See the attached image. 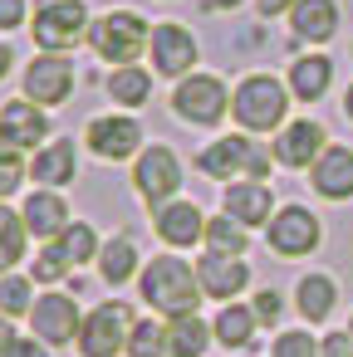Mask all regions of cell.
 <instances>
[{
	"instance_id": "6da1fadb",
	"label": "cell",
	"mask_w": 353,
	"mask_h": 357,
	"mask_svg": "<svg viewBox=\"0 0 353 357\" xmlns=\"http://www.w3.org/2000/svg\"><path fill=\"white\" fill-rule=\"evenodd\" d=\"M138 289H143V298H147L157 313H167V318L196 313V303H201V279H196V264H182L177 255L152 259V264L143 269Z\"/></svg>"
},
{
	"instance_id": "7a4b0ae2",
	"label": "cell",
	"mask_w": 353,
	"mask_h": 357,
	"mask_svg": "<svg viewBox=\"0 0 353 357\" xmlns=\"http://www.w3.org/2000/svg\"><path fill=\"white\" fill-rule=\"evenodd\" d=\"M289 113V89L275 74H245L240 89L231 93V118L245 132H275Z\"/></svg>"
},
{
	"instance_id": "3957f363",
	"label": "cell",
	"mask_w": 353,
	"mask_h": 357,
	"mask_svg": "<svg viewBox=\"0 0 353 357\" xmlns=\"http://www.w3.org/2000/svg\"><path fill=\"white\" fill-rule=\"evenodd\" d=\"M196 167H201V176H216V181H236V176H245V181H265L270 176V147H260V142H250V137H216L211 147H201L196 152Z\"/></svg>"
},
{
	"instance_id": "277c9868",
	"label": "cell",
	"mask_w": 353,
	"mask_h": 357,
	"mask_svg": "<svg viewBox=\"0 0 353 357\" xmlns=\"http://www.w3.org/2000/svg\"><path fill=\"white\" fill-rule=\"evenodd\" d=\"M89 45H94L99 59H108L113 69H128L143 50H152V30L143 25V15L113 10V15H99V20L89 25Z\"/></svg>"
},
{
	"instance_id": "5b68a950",
	"label": "cell",
	"mask_w": 353,
	"mask_h": 357,
	"mask_svg": "<svg viewBox=\"0 0 353 357\" xmlns=\"http://www.w3.org/2000/svg\"><path fill=\"white\" fill-rule=\"evenodd\" d=\"M226 108H231V93H226V84H221L216 74H187V79L177 84V93H172V113H177L182 123H192V128L221 123Z\"/></svg>"
},
{
	"instance_id": "8992f818",
	"label": "cell",
	"mask_w": 353,
	"mask_h": 357,
	"mask_svg": "<svg viewBox=\"0 0 353 357\" xmlns=\"http://www.w3.org/2000/svg\"><path fill=\"white\" fill-rule=\"evenodd\" d=\"M133 313H128V303H99L89 318H84V328H79V352L84 357H118V352H128V337H133Z\"/></svg>"
},
{
	"instance_id": "52a82bcc",
	"label": "cell",
	"mask_w": 353,
	"mask_h": 357,
	"mask_svg": "<svg viewBox=\"0 0 353 357\" xmlns=\"http://www.w3.org/2000/svg\"><path fill=\"white\" fill-rule=\"evenodd\" d=\"M89 35V10L79 0H55V6L35 10V45L45 54H64Z\"/></svg>"
},
{
	"instance_id": "ba28073f",
	"label": "cell",
	"mask_w": 353,
	"mask_h": 357,
	"mask_svg": "<svg viewBox=\"0 0 353 357\" xmlns=\"http://www.w3.org/2000/svg\"><path fill=\"white\" fill-rule=\"evenodd\" d=\"M133 186L143 191V201L147 206H167L172 201V191L182 186V162H177V152L172 147H147L143 157H138V167H133Z\"/></svg>"
},
{
	"instance_id": "9c48e42d",
	"label": "cell",
	"mask_w": 353,
	"mask_h": 357,
	"mask_svg": "<svg viewBox=\"0 0 353 357\" xmlns=\"http://www.w3.org/2000/svg\"><path fill=\"white\" fill-rule=\"evenodd\" d=\"M324 230H319V215L304 211V206H284L270 215V250L284 255V259H299L309 250H319Z\"/></svg>"
},
{
	"instance_id": "30bf717a",
	"label": "cell",
	"mask_w": 353,
	"mask_h": 357,
	"mask_svg": "<svg viewBox=\"0 0 353 357\" xmlns=\"http://www.w3.org/2000/svg\"><path fill=\"white\" fill-rule=\"evenodd\" d=\"M69 93H74V64H69L64 54H40V59H30V69H25V98H30V103L55 108V103H64Z\"/></svg>"
},
{
	"instance_id": "8fae6325",
	"label": "cell",
	"mask_w": 353,
	"mask_h": 357,
	"mask_svg": "<svg viewBox=\"0 0 353 357\" xmlns=\"http://www.w3.org/2000/svg\"><path fill=\"white\" fill-rule=\"evenodd\" d=\"M84 142H89L94 157H103V162H123V157L143 152V128H138L133 118H123V113H108V118H94V123H89Z\"/></svg>"
},
{
	"instance_id": "7c38bea8",
	"label": "cell",
	"mask_w": 353,
	"mask_h": 357,
	"mask_svg": "<svg viewBox=\"0 0 353 357\" xmlns=\"http://www.w3.org/2000/svg\"><path fill=\"white\" fill-rule=\"evenodd\" d=\"M30 323H35V337H40V342H55V347H59V342H74L79 328H84V318H79V308H74L69 294H45V298H35Z\"/></svg>"
},
{
	"instance_id": "4fadbf2b",
	"label": "cell",
	"mask_w": 353,
	"mask_h": 357,
	"mask_svg": "<svg viewBox=\"0 0 353 357\" xmlns=\"http://www.w3.org/2000/svg\"><path fill=\"white\" fill-rule=\"evenodd\" d=\"M45 137H50V118L40 113V103L15 98V103L0 108V142H6V147L30 152V147H40Z\"/></svg>"
},
{
	"instance_id": "5bb4252c",
	"label": "cell",
	"mask_w": 353,
	"mask_h": 357,
	"mask_svg": "<svg viewBox=\"0 0 353 357\" xmlns=\"http://www.w3.org/2000/svg\"><path fill=\"white\" fill-rule=\"evenodd\" d=\"M324 128L314 123V118H299V123H289L280 137H275V162L280 167H289V172H304V167H314L319 157H324Z\"/></svg>"
},
{
	"instance_id": "9a60e30c",
	"label": "cell",
	"mask_w": 353,
	"mask_h": 357,
	"mask_svg": "<svg viewBox=\"0 0 353 357\" xmlns=\"http://www.w3.org/2000/svg\"><path fill=\"white\" fill-rule=\"evenodd\" d=\"M196 64V40L182 25H157L152 30V69L167 79H187Z\"/></svg>"
},
{
	"instance_id": "2e32d148",
	"label": "cell",
	"mask_w": 353,
	"mask_h": 357,
	"mask_svg": "<svg viewBox=\"0 0 353 357\" xmlns=\"http://www.w3.org/2000/svg\"><path fill=\"white\" fill-rule=\"evenodd\" d=\"M196 279H201V294L221 298V303H236V294L250 284V269L231 255H201L196 259Z\"/></svg>"
},
{
	"instance_id": "e0dca14e",
	"label": "cell",
	"mask_w": 353,
	"mask_h": 357,
	"mask_svg": "<svg viewBox=\"0 0 353 357\" xmlns=\"http://www.w3.org/2000/svg\"><path fill=\"white\" fill-rule=\"evenodd\" d=\"M309 176L324 201H348L353 196V147H324V157L314 162Z\"/></svg>"
},
{
	"instance_id": "ac0fdd59",
	"label": "cell",
	"mask_w": 353,
	"mask_h": 357,
	"mask_svg": "<svg viewBox=\"0 0 353 357\" xmlns=\"http://www.w3.org/2000/svg\"><path fill=\"white\" fill-rule=\"evenodd\" d=\"M20 215H25V225H30L35 240H59V235L69 230V206H64V196H55V191H30Z\"/></svg>"
},
{
	"instance_id": "d6986e66",
	"label": "cell",
	"mask_w": 353,
	"mask_h": 357,
	"mask_svg": "<svg viewBox=\"0 0 353 357\" xmlns=\"http://www.w3.org/2000/svg\"><path fill=\"white\" fill-rule=\"evenodd\" d=\"M157 235H162L167 245L187 250V245L206 240V215H201L192 201H167V206L157 211Z\"/></svg>"
},
{
	"instance_id": "ffe728a7",
	"label": "cell",
	"mask_w": 353,
	"mask_h": 357,
	"mask_svg": "<svg viewBox=\"0 0 353 357\" xmlns=\"http://www.w3.org/2000/svg\"><path fill=\"white\" fill-rule=\"evenodd\" d=\"M289 30H294V40H304V45L333 40V35H338V6H333V0H299V6L289 10Z\"/></svg>"
},
{
	"instance_id": "44dd1931",
	"label": "cell",
	"mask_w": 353,
	"mask_h": 357,
	"mask_svg": "<svg viewBox=\"0 0 353 357\" xmlns=\"http://www.w3.org/2000/svg\"><path fill=\"white\" fill-rule=\"evenodd\" d=\"M270 186L265 181H231L226 186V215L240 220V225H270Z\"/></svg>"
},
{
	"instance_id": "7402d4cb",
	"label": "cell",
	"mask_w": 353,
	"mask_h": 357,
	"mask_svg": "<svg viewBox=\"0 0 353 357\" xmlns=\"http://www.w3.org/2000/svg\"><path fill=\"white\" fill-rule=\"evenodd\" d=\"M30 176H35L40 186H64V181H74V176H79L74 142H69V137H59V142L40 147V152H35V162H30Z\"/></svg>"
},
{
	"instance_id": "603a6c76",
	"label": "cell",
	"mask_w": 353,
	"mask_h": 357,
	"mask_svg": "<svg viewBox=\"0 0 353 357\" xmlns=\"http://www.w3.org/2000/svg\"><path fill=\"white\" fill-rule=\"evenodd\" d=\"M329 79H333V64L324 54H304L289 64V93L304 98V103H319L329 93Z\"/></svg>"
},
{
	"instance_id": "cb8c5ba5",
	"label": "cell",
	"mask_w": 353,
	"mask_h": 357,
	"mask_svg": "<svg viewBox=\"0 0 353 357\" xmlns=\"http://www.w3.org/2000/svg\"><path fill=\"white\" fill-rule=\"evenodd\" d=\"M211 323H201L196 313H182L167 323V357H201L211 347Z\"/></svg>"
},
{
	"instance_id": "d4e9b609",
	"label": "cell",
	"mask_w": 353,
	"mask_h": 357,
	"mask_svg": "<svg viewBox=\"0 0 353 357\" xmlns=\"http://www.w3.org/2000/svg\"><path fill=\"white\" fill-rule=\"evenodd\" d=\"M294 298H299L304 323H324V318L333 313L338 289H333V279H329V274H304V279H299V289H294Z\"/></svg>"
},
{
	"instance_id": "484cf974",
	"label": "cell",
	"mask_w": 353,
	"mask_h": 357,
	"mask_svg": "<svg viewBox=\"0 0 353 357\" xmlns=\"http://www.w3.org/2000/svg\"><path fill=\"white\" fill-rule=\"evenodd\" d=\"M255 308H245V303H226L221 313H216V323H211V333H216V342L221 347H250V337H255Z\"/></svg>"
},
{
	"instance_id": "4316f807",
	"label": "cell",
	"mask_w": 353,
	"mask_h": 357,
	"mask_svg": "<svg viewBox=\"0 0 353 357\" xmlns=\"http://www.w3.org/2000/svg\"><path fill=\"white\" fill-rule=\"evenodd\" d=\"M103 89H108L113 103H123V108H143V103L152 98V74L138 69V64H128V69H113Z\"/></svg>"
},
{
	"instance_id": "83f0119b",
	"label": "cell",
	"mask_w": 353,
	"mask_h": 357,
	"mask_svg": "<svg viewBox=\"0 0 353 357\" xmlns=\"http://www.w3.org/2000/svg\"><path fill=\"white\" fill-rule=\"evenodd\" d=\"M99 274L108 284H128L138 274V245H133V235H118V240H108L99 250Z\"/></svg>"
},
{
	"instance_id": "f1b7e54d",
	"label": "cell",
	"mask_w": 353,
	"mask_h": 357,
	"mask_svg": "<svg viewBox=\"0 0 353 357\" xmlns=\"http://www.w3.org/2000/svg\"><path fill=\"white\" fill-rule=\"evenodd\" d=\"M25 240H30V225H25V215H15L6 201H0V274L20 264V255H25Z\"/></svg>"
},
{
	"instance_id": "f546056e",
	"label": "cell",
	"mask_w": 353,
	"mask_h": 357,
	"mask_svg": "<svg viewBox=\"0 0 353 357\" xmlns=\"http://www.w3.org/2000/svg\"><path fill=\"white\" fill-rule=\"evenodd\" d=\"M206 255H231V259H240L245 255V245H250V235H245V225L240 220H231V215H216V220H206Z\"/></svg>"
},
{
	"instance_id": "4dcf8cb0",
	"label": "cell",
	"mask_w": 353,
	"mask_h": 357,
	"mask_svg": "<svg viewBox=\"0 0 353 357\" xmlns=\"http://www.w3.org/2000/svg\"><path fill=\"white\" fill-rule=\"evenodd\" d=\"M55 245H59V255H64L74 269H79V264H89V259H99V235H94V225H84V220H79V225H69Z\"/></svg>"
},
{
	"instance_id": "1f68e13d",
	"label": "cell",
	"mask_w": 353,
	"mask_h": 357,
	"mask_svg": "<svg viewBox=\"0 0 353 357\" xmlns=\"http://www.w3.org/2000/svg\"><path fill=\"white\" fill-rule=\"evenodd\" d=\"M128 357H167V328L152 318H138L128 337Z\"/></svg>"
},
{
	"instance_id": "d6a6232c",
	"label": "cell",
	"mask_w": 353,
	"mask_h": 357,
	"mask_svg": "<svg viewBox=\"0 0 353 357\" xmlns=\"http://www.w3.org/2000/svg\"><path fill=\"white\" fill-rule=\"evenodd\" d=\"M35 308V294H30V279L25 274H0V313L6 318H20Z\"/></svg>"
},
{
	"instance_id": "836d02e7",
	"label": "cell",
	"mask_w": 353,
	"mask_h": 357,
	"mask_svg": "<svg viewBox=\"0 0 353 357\" xmlns=\"http://www.w3.org/2000/svg\"><path fill=\"white\" fill-rule=\"evenodd\" d=\"M20 181H25V157H20L15 147L0 142V201L15 196V191H20Z\"/></svg>"
},
{
	"instance_id": "e575fe53",
	"label": "cell",
	"mask_w": 353,
	"mask_h": 357,
	"mask_svg": "<svg viewBox=\"0 0 353 357\" xmlns=\"http://www.w3.org/2000/svg\"><path fill=\"white\" fill-rule=\"evenodd\" d=\"M69 269H74V264L59 255V245H50V250H40V255H35V279H40V284H59Z\"/></svg>"
},
{
	"instance_id": "d590c367",
	"label": "cell",
	"mask_w": 353,
	"mask_h": 357,
	"mask_svg": "<svg viewBox=\"0 0 353 357\" xmlns=\"http://www.w3.org/2000/svg\"><path fill=\"white\" fill-rule=\"evenodd\" d=\"M275 357H319V342H314L309 333H280Z\"/></svg>"
},
{
	"instance_id": "8d00e7d4",
	"label": "cell",
	"mask_w": 353,
	"mask_h": 357,
	"mask_svg": "<svg viewBox=\"0 0 353 357\" xmlns=\"http://www.w3.org/2000/svg\"><path fill=\"white\" fill-rule=\"evenodd\" d=\"M250 308H255V318H260V323H280V313H284V298H280L275 289H260Z\"/></svg>"
},
{
	"instance_id": "74e56055",
	"label": "cell",
	"mask_w": 353,
	"mask_h": 357,
	"mask_svg": "<svg viewBox=\"0 0 353 357\" xmlns=\"http://www.w3.org/2000/svg\"><path fill=\"white\" fill-rule=\"evenodd\" d=\"M319 357H353V333H329L319 342Z\"/></svg>"
},
{
	"instance_id": "f35d334b",
	"label": "cell",
	"mask_w": 353,
	"mask_h": 357,
	"mask_svg": "<svg viewBox=\"0 0 353 357\" xmlns=\"http://www.w3.org/2000/svg\"><path fill=\"white\" fill-rule=\"evenodd\" d=\"M25 25V0H0V30H20Z\"/></svg>"
},
{
	"instance_id": "ab89813d",
	"label": "cell",
	"mask_w": 353,
	"mask_h": 357,
	"mask_svg": "<svg viewBox=\"0 0 353 357\" xmlns=\"http://www.w3.org/2000/svg\"><path fill=\"white\" fill-rule=\"evenodd\" d=\"M299 6V0H255V10L265 15V20H275V15H289Z\"/></svg>"
},
{
	"instance_id": "60d3db41",
	"label": "cell",
	"mask_w": 353,
	"mask_h": 357,
	"mask_svg": "<svg viewBox=\"0 0 353 357\" xmlns=\"http://www.w3.org/2000/svg\"><path fill=\"white\" fill-rule=\"evenodd\" d=\"M6 357H50V347H40L35 337H20V342H15V347H10Z\"/></svg>"
},
{
	"instance_id": "b9f144b4",
	"label": "cell",
	"mask_w": 353,
	"mask_h": 357,
	"mask_svg": "<svg viewBox=\"0 0 353 357\" xmlns=\"http://www.w3.org/2000/svg\"><path fill=\"white\" fill-rule=\"evenodd\" d=\"M15 342H20V337H15V318H6V313H0V357H6Z\"/></svg>"
},
{
	"instance_id": "7bdbcfd3",
	"label": "cell",
	"mask_w": 353,
	"mask_h": 357,
	"mask_svg": "<svg viewBox=\"0 0 353 357\" xmlns=\"http://www.w3.org/2000/svg\"><path fill=\"white\" fill-rule=\"evenodd\" d=\"M10 64H15V54H10V45H0V79L10 74Z\"/></svg>"
},
{
	"instance_id": "ee69618b",
	"label": "cell",
	"mask_w": 353,
	"mask_h": 357,
	"mask_svg": "<svg viewBox=\"0 0 353 357\" xmlns=\"http://www.w3.org/2000/svg\"><path fill=\"white\" fill-rule=\"evenodd\" d=\"M240 0H211V10H236Z\"/></svg>"
},
{
	"instance_id": "f6af8a7d",
	"label": "cell",
	"mask_w": 353,
	"mask_h": 357,
	"mask_svg": "<svg viewBox=\"0 0 353 357\" xmlns=\"http://www.w3.org/2000/svg\"><path fill=\"white\" fill-rule=\"evenodd\" d=\"M343 113L353 118V84H348V93H343Z\"/></svg>"
},
{
	"instance_id": "bcb514c9",
	"label": "cell",
	"mask_w": 353,
	"mask_h": 357,
	"mask_svg": "<svg viewBox=\"0 0 353 357\" xmlns=\"http://www.w3.org/2000/svg\"><path fill=\"white\" fill-rule=\"evenodd\" d=\"M348 333H353V323H348Z\"/></svg>"
}]
</instances>
